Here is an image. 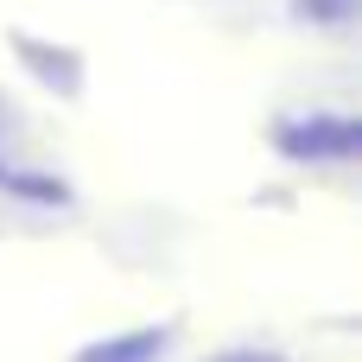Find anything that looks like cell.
Returning <instances> with one entry per match:
<instances>
[{
	"mask_svg": "<svg viewBox=\"0 0 362 362\" xmlns=\"http://www.w3.org/2000/svg\"><path fill=\"white\" fill-rule=\"evenodd\" d=\"M216 362H280V356H261V350H235V356H216Z\"/></svg>",
	"mask_w": 362,
	"mask_h": 362,
	"instance_id": "2",
	"label": "cell"
},
{
	"mask_svg": "<svg viewBox=\"0 0 362 362\" xmlns=\"http://www.w3.org/2000/svg\"><path fill=\"white\" fill-rule=\"evenodd\" d=\"M165 337H172V331H134V337H115V344L83 350L76 362H153L159 350H165Z\"/></svg>",
	"mask_w": 362,
	"mask_h": 362,
	"instance_id": "1",
	"label": "cell"
}]
</instances>
